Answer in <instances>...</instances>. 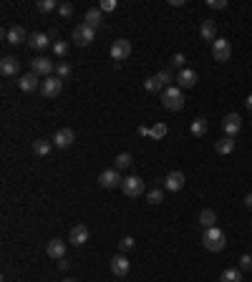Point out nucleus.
Wrapping results in <instances>:
<instances>
[{
	"label": "nucleus",
	"mask_w": 252,
	"mask_h": 282,
	"mask_svg": "<svg viewBox=\"0 0 252 282\" xmlns=\"http://www.w3.org/2000/svg\"><path fill=\"white\" fill-rule=\"evenodd\" d=\"M202 245H204V250H209V252H222L227 247V237H224V232H222L220 227H209L202 234Z\"/></svg>",
	"instance_id": "f257e3e1"
},
{
	"label": "nucleus",
	"mask_w": 252,
	"mask_h": 282,
	"mask_svg": "<svg viewBox=\"0 0 252 282\" xmlns=\"http://www.w3.org/2000/svg\"><path fill=\"white\" fill-rule=\"evenodd\" d=\"M161 106L166 111H182L184 109V91L179 86H169L161 91Z\"/></svg>",
	"instance_id": "f03ea898"
},
{
	"label": "nucleus",
	"mask_w": 252,
	"mask_h": 282,
	"mask_svg": "<svg viewBox=\"0 0 252 282\" xmlns=\"http://www.w3.org/2000/svg\"><path fill=\"white\" fill-rule=\"evenodd\" d=\"M121 191H124L126 197H141L146 187H144V179L141 177H126L124 182H121Z\"/></svg>",
	"instance_id": "7ed1b4c3"
},
{
	"label": "nucleus",
	"mask_w": 252,
	"mask_h": 282,
	"mask_svg": "<svg viewBox=\"0 0 252 282\" xmlns=\"http://www.w3.org/2000/svg\"><path fill=\"white\" fill-rule=\"evenodd\" d=\"M212 56H215V61L217 63H227L232 58V46H229V40H224V38H217L215 43H212Z\"/></svg>",
	"instance_id": "20e7f679"
},
{
	"label": "nucleus",
	"mask_w": 252,
	"mask_h": 282,
	"mask_svg": "<svg viewBox=\"0 0 252 282\" xmlns=\"http://www.w3.org/2000/svg\"><path fill=\"white\" fill-rule=\"evenodd\" d=\"M96 38V31L94 28H89L86 23H78L76 28H73V40H76V46H91Z\"/></svg>",
	"instance_id": "39448f33"
},
{
	"label": "nucleus",
	"mask_w": 252,
	"mask_h": 282,
	"mask_svg": "<svg viewBox=\"0 0 252 282\" xmlns=\"http://www.w3.org/2000/svg\"><path fill=\"white\" fill-rule=\"evenodd\" d=\"M63 89V81L58 76H48L46 81H40V94L46 96V98H56V96L61 94Z\"/></svg>",
	"instance_id": "423d86ee"
},
{
	"label": "nucleus",
	"mask_w": 252,
	"mask_h": 282,
	"mask_svg": "<svg viewBox=\"0 0 252 282\" xmlns=\"http://www.w3.org/2000/svg\"><path fill=\"white\" fill-rule=\"evenodd\" d=\"M121 174H119V169H106V171H101L98 174V184L103 189H116V187H121Z\"/></svg>",
	"instance_id": "0eeeda50"
},
{
	"label": "nucleus",
	"mask_w": 252,
	"mask_h": 282,
	"mask_svg": "<svg viewBox=\"0 0 252 282\" xmlns=\"http://www.w3.org/2000/svg\"><path fill=\"white\" fill-rule=\"evenodd\" d=\"M131 56V40H126V38H119V40H114L111 43V58L119 63V61H126Z\"/></svg>",
	"instance_id": "6e6552de"
},
{
	"label": "nucleus",
	"mask_w": 252,
	"mask_h": 282,
	"mask_svg": "<svg viewBox=\"0 0 252 282\" xmlns=\"http://www.w3.org/2000/svg\"><path fill=\"white\" fill-rule=\"evenodd\" d=\"M31 71L35 76H53V71H56V63L51 61V58H43V56H38L35 61H31Z\"/></svg>",
	"instance_id": "1a4fd4ad"
},
{
	"label": "nucleus",
	"mask_w": 252,
	"mask_h": 282,
	"mask_svg": "<svg viewBox=\"0 0 252 282\" xmlns=\"http://www.w3.org/2000/svg\"><path fill=\"white\" fill-rule=\"evenodd\" d=\"M222 128H224V136H237L240 134V128H242V119H240V114H227L224 119H222Z\"/></svg>",
	"instance_id": "9d476101"
},
{
	"label": "nucleus",
	"mask_w": 252,
	"mask_h": 282,
	"mask_svg": "<svg viewBox=\"0 0 252 282\" xmlns=\"http://www.w3.org/2000/svg\"><path fill=\"white\" fill-rule=\"evenodd\" d=\"M51 141H53L56 149H68V146L76 141V131H73V128H61V131H56V136H53Z\"/></svg>",
	"instance_id": "9b49d317"
},
{
	"label": "nucleus",
	"mask_w": 252,
	"mask_h": 282,
	"mask_svg": "<svg viewBox=\"0 0 252 282\" xmlns=\"http://www.w3.org/2000/svg\"><path fill=\"white\" fill-rule=\"evenodd\" d=\"M68 242H71L73 247L86 245V242H89V227H86V224H76V227L71 229V234H68Z\"/></svg>",
	"instance_id": "f8f14e48"
},
{
	"label": "nucleus",
	"mask_w": 252,
	"mask_h": 282,
	"mask_svg": "<svg viewBox=\"0 0 252 282\" xmlns=\"http://www.w3.org/2000/svg\"><path fill=\"white\" fill-rule=\"evenodd\" d=\"M129 270H131V262H129L126 254H116V257L111 259V272H114L116 277H126Z\"/></svg>",
	"instance_id": "ddd939ff"
},
{
	"label": "nucleus",
	"mask_w": 252,
	"mask_h": 282,
	"mask_svg": "<svg viewBox=\"0 0 252 282\" xmlns=\"http://www.w3.org/2000/svg\"><path fill=\"white\" fill-rule=\"evenodd\" d=\"M184 182H187V179H184L182 171H169V174L164 177V189H166V191H179V189L184 187Z\"/></svg>",
	"instance_id": "4468645a"
},
{
	"label": "nucleus",
	"mask_w": 252,
	"mask_h": 282,
	"mask_svg": "<svg viewBox=\"0 0 252 282\" xmlns=\"http://www.w3.org/2000/svg\"><path fill=\"white\" fill-rule=\"evenodd\" d=\"M197 71H192V68H184V71H179L177 73V86L184 91V89H192V86H197Z\"/></svg>",
	"instance_id": "2eb2a0df"
},
{
	"label": "nucleus",
	"mask_w": 252,
	"mask_h": 282,
	"mask_svg": "<svg viewBox=\"0 0 252 282\" xmlns=\"http://www.w3.org/2000/svg\"><path fill=\"white\" fill-rule=\"evenodd\" d=\"M18 89L20 91H26V94H33L35 89H40V81H38V76L35 73H23L20 78H18Z\"/></svg>",
	"instance_id": "dca6fc26"
},
{
	"label": "nucleus",
	"mask_w": 252,
	"mask_h": 282,
	"mask_svg": "<svg viewBox=\"0 0 252 282\" xmlns=\"http://www.w3.org/2000/svg\"><path fill=\"white\" fill-rule=\"evenodd\" d=\"M18 71H20V61L15 56H5L0 61V73L3 76H18Z\"/></svg>",
	"instance_id": "f3484780"
},
{
	"label": "nucleus",
	"mask_w": 252,
	"mask_h": 282,
	"mask_svg": "<svg viewBox=\"0 0 252 282\" xmlns=\"http://www.w3.org/2000/svg\"><path fill=\"white\" fill-rule=\"evenodd\" d=\"M28 46H31L33 51H43V48H48L53 43H51V35L48 33H33V35H28Z\"/></svg>",
	"instance_id": "a211bd4d"
},
{
	"label": "nucleus",
	"mask_w": 252,
	"mask_h": 282,
	"mask_svg": "<svg viewBox=\"0 0 252 282\" xmlns=\"http://www.w3.org/2000/svg\"><path fill=\"white\" fill-rule=\"evenodd\" d=\"M5 40H8L10 46H20V43H26L28 38H26V31H23L20 26H13V28L5 31Z\"/></svg>",
	"instance_id": "6ab92c4d"
},
{
	"label": "nucleus",
	"mask_w": 252,
	"mask_h": 282,
	"mask_svg": "<svg viewBox=\"0 0 252 282\" xmlns=\"http://www.w3.org/2000/svg\"><path fill=\"white\" fill-rule=\"evenodd\" d=\"M46 252H48V257H51V259H63V254H66V242L56 237V240H51V242H48Z\"/></svg>",
	"instance_id": "aec40b11"
},
{
	"label": "nucleus",
	"mask_w": 252,
	"mask_h": 282,
	"mask_svg": "<svg viewBox=\"0 0 252 282\" xmlns=\"http://www.w3.org/2000/svg\"><path fill=\"white\" fill-rule=\"evenodd\" d=\"M101 20H103V10H101V8H89V10H86V18H83V23H86V26H89V28H98V26H101Z\"/></svg>",
	"instance_id": "412c9836"
},
{
	"label": "nucleus",
	"mask_w": 252,
	"mask_h": 282,
	"mask_svg": "<svg viewBox=\"0 0 252 282\" xmlns=\"http://www.w3.org/2000/svg\"><path fill=\"white\" fill-rule=\"evenodd\" d=\"M199 38H202V40H209V43L217 40V26H215V20H204V23H202Z\"/></svg>",
	"instance_id": "4be33fe9"
},
{
	"label": "nucleus",
	"mask_w": 252,
	"mask_h": 282,
	"mask_svg": "<svg viewBox=\"0 0 252 282\" xmlns=\"http://www.w3.org/2000/svg\"><path fill=\"white\" fill-rule=\"evenodd\" d=\"M215 149H217V154H222V157L232 154L235 151V139L232 136H222L220 141H215Z\"/></svg>",
	"instance_id": "5701e85b"
},
{
	"label": "nucleus",
	"mask_w": 252,
	"mask_h": 282,
	"mask_svg": "<svg viewBox=\"0 0 252 282\" xmlns=\"http://www.w3.org/2000/svg\"><path fill=\"white\" fill-rule=\"evenodd\" d=\"M199 224L204 227V229H209V227H217V212L215 209H202L199 212Z\"/></svg>",
	"instance_id": "b1692460"
},
{
	"label": "nucleus",
	"mask_w": 252,
	"mask_h": 282,
	"mask_svg": "<svg viewBox=\"0 0 252 282\" xmlns=\"http://www.w3.org/2000/svg\"><path fill=\"white\" fill-rule=\"evenodd\" d=\"M51 149H53V141H48V139H35V141H33V151H35V157H48Z\"/></svg>",
	"instance_id": "393cba45"
},
{
	"label": "nucleus",
	"mask_w": 252,
	"mask_h": 282,
	"mask_svg": "<svg viewBox=\"0 0 252 282\" xmlns=\"http://www.w3.org/2000/svg\"><path fill=\"white\" fill-rule=\"evenodd\" d=\"M220 282H242V272H240L237 267H227V270L222 272Z\"/></svg>",
	"instance_id": "a878e982"
},
{
	"label": "nucleus",
	"mask_w": 252,
	"mask_h": 282,
	"mask_svg": "<svg viewBox=\"0 0 252 282\" xmlns=\"http://www.w3.org/2000/svg\"><path fill=\"white\" fill-rule=\"evenodd\" d=\"M207 128H209V126H207V119H202V116H199V119H194L192 126H189V131H192L194 136H204V134H207Z\"/></svg>",
	"instance_id": "bb28decb"
},
{
	"label": "nucleus",
	"mask_w": 252,
	"mask_h": 282,
	"mask_svg": "<svg viewBox=\"0 0 252 282\" xmlns=\"http://www.w3.org/2000/svg\"><path fill=\"white\" fill-rule=\"evenodd\" d=\"M144 89H146V91H149V94H159V91H161V89H164V83H161V81H159L157 76H149V78H146V81H144Z\"/></svg>",
	"instance_id": "cd10ccee"
},
{
	"label": "nucleus",
	"mask_w": 252,
	"mask_h": 282,
	"mask_svg": "<svg viewBox=\"0 0 252 282\" xmlns=\"http://www.w3.org/2000/svg\"><path fill=\"white\" fill-rule=\"evenodd\" d=\"M131 164H134L131 154H129V151H124V154H119V157H116V164H114V169H119V171H121V169H129Z\"/></svg>",
	"instance_id": "c85d7f7f"
},
{
	"label": "nucleus",
	"mask_w": 252,
	"mask_h": 282,
	"mask_svg": "<svg viewBox=\"0 0 252 282\" xmlns=\"http://www.w3.org/2000/svg\"><path fill=\"white\" fill-rule=\"evenodd\" d=\"M166 131H169L166 124H154L152 128H149V136H152V139H164V136H166Z\"/></svg>",
	"instance_id": "c756f323"
},
{
	"label": "nucleus",
	"mask_w": 252,
	"mask_h": 282,
	"mask_svg": "<svg viewBox=\"0 0 252 282\" xmlns=\"http://www.w3.org/2000/svg\"><path fill=\"white\" fill-rule=\"evenodd\" d=\"M146 202H149V204H161V202H164V189H152V191L146 194Z\"/></svg>",
	"instance_id": "7c9ffc66"
},
{
	"label": "nucleus",
	"mask_w": 252,
	"mask_h": 282,
	"mask_svg": "<svg viewBox=\"0 0 252 282\" xmlns=\"http://www.w3.org/2000/svg\"><path fill=\"white\" fill-rule=\"evenodd\" d=\"M35 8H38L40 13H51V10H56L58 5H56V0H38Z\"/></svg>",
	"instance_id": "2f4dec72"
},
{
	"label": "nucleus",
	"mask_w": 252,
	"mask_h": 282,
	"mask_svg": "<svg viewBox=\"0 0 252 282\" xmlns=\"http://www.w3.org/2000/svg\"><path fill=\"white\" fill-rule=\"evenodd\" d=\"M53 53L58 56V58H66V53H68V43H63V40H53Z\"/></svg>",
	"instance_id": "473e14b6"
},
{
	"label": "nucleus",
	"mask_w": 252,
	"mask_h": 282,
	"mask_svg": "<svg viewBox=\"0 0 252 282\" xmlns=\"http://www.w3.org/2000/svg\"><path fill=\"white\" fill-rule=\"evenodd\" d=\"M157 78H159V81H161V83H164V86H166V89H169V81H177V78L172 76V71H169V68H164V71H159V73H157Z\"/></svg>",
	"instance_id": "72a5a7b5"
},
{
	"label": "nucleus",
	"mask_w": 252,
	"mask_h": 282,
	"mask_svg": "<svg viewBox=\"0 0 252 282\" xmlns=\"http://www.w3.org/2000/svg\"><path fill=\"white\" fill-rule=\"evenodd\" d=\"M134 245H136V242H134V237H129V234H126V237H121V242H119V250H121V252H131V250H134Z\"/></svg>",
	"instance_id": "f704fd0d"
},
{
	"label": "nucleus",
	"mask_w": 252,
	"mask_h": 282,
	"mask_svg": "<svg viewBox=\"0 0 252 282\" xmlns=\"http://www.w3.org/2000/svg\"><path fill=\"white\" fill-rule=\"evenodd\" d=\"M56 76H58V78H68V76H71V66H68V63H58V66H56Z\"/></svg>",
	"instance_id": "c9c22d12"
},
{
	"label": "nucleus",
	"mask_w": 252,
	"mask_h": 282,
	"mask_svg": "<svg viewBox=\"0 0 252 282\" xmlns=\"http://www.w3.org/2000/svg\"><path fill=\"white\" fill-rule=\"evenodd\" d=\"M58 15H61V18H71V15H73V5H71V3H61V5H58Z\"/></svg>",
	"instance_id": "e433bc0d"
},
{
	"label": "nucleus",
	"mask_w": 252,
	"mask_h": 282,
	"mask_svg": "<svg viewBox=\"0 0 252 282\" xmlns=\"http://www.w3.org/2000/svg\"><path fill=\"white\" fill-rule=\"evenodd\" d=\"M184 63H187V58H184V53H174V56H172V66H174V68H179V71H184Z\"/></svg>",
	"instance_id": "4c0bfd02"
},
{
	"label": "nucleus",
	"mask_w": 252,
	"mask_h": 282,
	"mask_svg": "<svg viewBox=\"0 0 252 282\" xmlns=\"http://www.w3.org/2000/svg\"><path fill=\"white\" fill-rule=\"evenodd\" d=\"M103 13H111V10H116V0H101V5H98Z\"/></svg>",
	"instance_id": "58836bf2"
},
{
	"label": "nucleus",
	"mask_w": 252,
	"mask_h": 282,
	"mask_svg": "<svg viewBox=\"0 0 252 282\" xmlns=\"http://www.w3.org/2000/svg\"><path fill=\"white\" fill-rule=\"evenodd\" d=\"M240 270H252V254H242L240 257Z\"/></svg>",
	"instance_id": "ea45409f"
},
{
	"label": "nucleus",
	"mask_w": 252,
	"mask_h": 282,
	"mask_svg": "<svg viewBox=\"0 0 252 282\" xmlns=\"http://www.w3.org/2000/svg\"><path fill=\"white\" fill-rule=\"evenodd\" d=\"M207 5H209L212 10H224V8H227V0H209Z\"/></svg>",
	"instance_id": "a19ab883"
},
{
	"label": "nucleus",
	"mask_w": 252,
	"mask_h": 282,
	"mask_svg": "<svg viewBox=\"0 0 252 282\" xmlns=\"http://www.w3.org/2000/svg\"><path fill=\"white\" fill-rule=\"evenodd\" d=\"M245 106H247V111H250V114H252V94L247 96V98H245Z\"/></svg>",
	"instance_id": "79ce46f5"
},
{
	"label": "nucleus",
	"mask_w": 252,
	"mask_h": 282,
	"mask_svg": "<svg viewBox=\"0 0 252 282\" xmlns=\"http://www.w3.org/2000/svg\"><path fill=\"white\" fill-rule=\"evenodd\" d=\"M245 204H247V207H252V194H247V197H245Z\"/></svg>",
	"instance_id": "37998d69"
},
{
	"label": "nucleus",
	"mask_w": 252,
	"mask_h": 282,
	"mask_svg": "<svg viewBox=\"0 0 252 282\" xmlns=\"http://www.w3.org/2000/svg\"><path fill=\"white\" fill-rule=\"evenodd\" d=\"M63 282H76V280H71V277H66V280H63Z\"/></svg>",
	"instance_id": "c03bdc74"
},
{
	"label": "nucleus",
	"mask_w": 252,
	"mask_h": 282,
	"mask_svg": "<svg viewBox=\"0 0 252 282\" xmlns=\"http://www.w3.org/2000/svg\"><path fill=\"white\" fill-rule=\"evenodd\" d=\"M250 227H252V220H250Z\"/></svg>",
	"instance_id": "a18cd8bd"
}]
</instances>
